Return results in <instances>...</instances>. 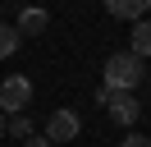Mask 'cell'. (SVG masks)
Returning a JSON list of instances; mask_svg holds the SVG:
<instances>
[{
	"label": "cell",
	"instance_id": "30bf717a",
	"mask_svg": "<svg viewBox=\"0 0 151 147\" xmlns=\"http://www.w3.org/2000/svg\"><path fill=\"white\" fill-rule=\"evenodd\" d=\"M119 147H151V138H147V133H128Z\"/></svg>",
	"mask_w": 151,
	"mask_h": 147
},
{
	"label": "cell",
	"instance_id": "4fadbf2b",
	"mask_svg": "<svg viewBox=\"0 0 151 147\" xmlns=\"http://www.w3.org/2000/svg\"><path fill=\"white\" fill-rule=\"evenodd\" d=\"M147 9H151V0H147Z\"/></svg>",
	"mask_w": 151,
	"mask_h": 147
},
{
	"label": "cell",
	"instance_id": "8992f818",
	"mask_svg": "<svg viewBox=\"0 0 151 147\" xmlns=\"http://www.w3.org/2000/svg\"><path fill=\"white\" fill-rule=\"evenodd\" d=\"M105 9H110L114 18H133V23H137V18L147 14V0H105Z\"/></svg>",
	"mask_w": 151,
	"mask_h": 147
},
{
	"label": "cell",
	"instance_id": "5b68a950",
	"mask_svg": "<svg viewBox=\"0 0 151 147\" xmlns=\"http://www.w3.org/2000/svg\"><path fill=\"white\" fill-rule=\"evenodd\" d=\"M14 28H19V37H41V32L50 28V14H46V9H37V5H23V14H19V23H14Z\"/></svg>",
	"mask_w": 151,
	"mask_h": 147
},
{
	"label": "cell",
	"instance_id": "52a82bcc",
	"mask_svg": "<svg viewBox=\"0 0 151 147\" xmlns=\"http://www.w3.org/2000/svg\"><path fill=\"white\" fill-rule=\"evenodd\" d=\"M137 60H147L151 55V18H137V28H133V46H128Z\"/></svg>",
	"mask_w": 151,
	"mask_h": 147
},
{
	"label": "cell",
	"instance_id": "9c48e42d",
	"mask_svg": "<svg viewBox=\"0 0 151 147\" xmlns=\"http://www.w3.org/2000/svg\"><path fill=\"white\" fill-rule=\"evenodd\" d=\"M5 133H14V138H32V119H28V110H23V115H5Z\"/></svg>",
	"mask_w": 151,
	"mask_h": 147
},
{
	"label": "cell",
	"instance_id": "277c9868",
	"mask_svg": "<svg viewBox=\"0 0 151 147\" xmlns=\"http://www.w3.org/2000/svg\"><path fill=\"white\" fill-rule=\"evenodd\" d=\"M78 129H83V124H78V115H73L69 106H60L55 115L46 119V138H50L55 147H60V143H69V138H78Z\"/></svg>",
	"mask_w": 151,
	"mask_h": 147
},
{
	"label": "cell",
	"instance_id": "8fae6325",
	"mask_svg": "<svg viewBox=\"0 0 151 147\" xmlns=\"http://www.w3.org/2000/svg\"><path fill=\"white\" fill-rule=\"evenodd\" d=\"M23 147H55L46 133H32V138H23Z\"/></svg>",
	"mask_w": 151,
	"mask_h": 147
},
{
	"label": "cell",
	"instance_id": "3957f363",
	"mask_svg": "<svg viewBox=\"0 0 151 147\" xmlns=\"http://www.w3.org/2000/svg\"><path fill=\"white\" fill-rule=\"evenodd\" d=\"M28 101H32L28 74H9V78L0 83V110H5V115H23V110H28Z\"/></svg>",
	"mask_w": 151,
	"mask_h": 147
},
{
	"label": "cell",
	"instance_id": "ba28073f",
	"mask_svg": "<svg viewBox=\"0 0 151 147\" xmlns=\"http://www.w3.org/2000/svg\"><path fill=\"white\" fill-rule=\"evenodd\" d=\"M19 41H23V37H19V28H9V23H0V60H9V55L19 51Z\"/></svg>",
	"mask_w": 151,
	"mask_h": 147
},
{
	"label": "cell",
	"instance_id": "7c38bea8",
	"mask_svg": "<svg viewBox=\"0 0 151 147\" xmlns=\"http://www.w3.org/2000/svg\"><path fill=\"white\" fill-rule=\"evenodd\" d=\"M0 138H5V110H0Z\"/></svg>",
	"mask_w": 151,
	"mask_h": 147
},
{
	"label": "cell",
	"instance_id": "7a4b0ae2",
	"mask_svg": "<svg viewBox=\"0 0 151 147\" xmlns=\"http://www.w3.org/2000/svg\"><path fill=\"white\" fill-rule=\"evenodd\" d=\"M96 101L101 106H110V119L114 124H137V115H142V106H137V97L133 92H114V87H96Z\"/></svg>",
	"mask_w": 151,
	"mask_h": 147
},
{
	"label": "cell",
	"instance_id": "6da1fadb",
	"mask_svg": "<svg viewBox=\"0 0 151 147\" xmlns=\"http://www.w3.org/2000/svg\"><path fill=\"white\" fill-rule=\"evenodd\" d=\"M142 74H147V64H142L133 51H114L110 60H105V78H101V83L114 87V92H133V87L142 83Z\"/></svg>",
	"mask_w": 151,
	"mask_h": 147
}]
</instances>
